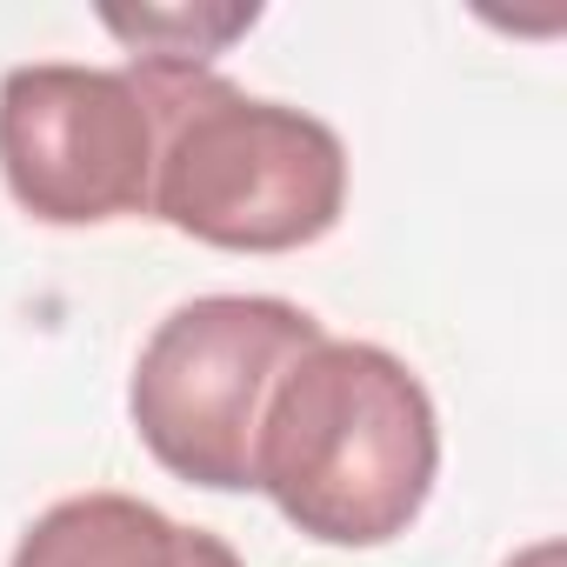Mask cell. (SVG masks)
<instances>
[{"mask_svg": "<svg viewBox=\"0 0 567 567\" xmlns=\"http://www.w3.org/2000/svg\"><path fill=\"white\" fill-rule=\"evenodd\" d=\"M161 68L154 207L174 234L227 254H295L348 207V147L328 121L254 101L214 68Z\"/></svg>", "mask_w": 567, "mask_h": 567, "instance_id": "obj_2", "label": "cell"}, {"mask_svg": "<svg viewBox=\"0 0 567 567\" xmlns=\"http://www.w3.org/2000/svg\"><path fill=\"white\" fill-rule=\"evenodd\" d=\"M134 61H181V68H207L234 34H247L260 21V8H227V14H194V8H167V14H101Z\"/></svg>", "mask_w": 567, "mask_h": 567, "instance_id": "obj_6", "label": "cell"}, {"mask_svg": "<svg viewBox=\"0 0 567 567\" xmlns=\"http://www.w3.org/2000/svg\"><path fill=\"white\" fill-rule=\"evenodd\" d=\"M8 567H247L220 534L187 527L134 494L54 501L14 547Z\"/></svg>", "mask_w": 567, "mask_h": 567, "instance_id": "obj_5", "label": "cell"}, {"mask_svg": "<svg viewBox=\"0 0 567 567\" xmlns=\"http://www.w3.org/2000/svg\"><path fill=\"white\" fill-rule=\"evenodd\" d=\"M161 68L34 61L0 81V181L48 227H101L154 207Z\"/></svg>", "mask_w": 567, "mask_h": 567, "instance_id": "obj_4", "label": "cell"}, {"mask_svg": "<svg viewBox=\"0 0 567 567\" xmlns=\"http://www.w3.org/2000/svg\"><path fill=\"white\" fill-rule=\"evenodd\" d=\"M441 474V421L421 374L374 341H315L280 368L254 487L328 547H381L408 534Z\"/></svg>", "mask_w": 567, "mask_h": 567, "instance_id": "obj_1", "label": "cell"}, {"mask_svg": "<svg viewBox=\"0 0 567 567\" xmlns=\"http://www.w3.org/2000/svg\"><path fill=\"white\" fill-rule=\"evenodd\" d=\"M507 567H567V554H560V540H534V547H520Z\"/></svg>", "mask_w": 567, "mask_h": 567, "instance_id": "obj_7", "label": "cell"}, {"mask_svg": "<svg viewBox=\"0 0 567 567\" xmlns=\"http://www.w3.org/2000/svg\"><path fill=\"white\" fill-rule=\"evenodd\" d=\"M321 341V321L274 295H200L174 308L127 381L141 447L187 487H254L260 408L295 354Z\"/></svg>", "mask_w": 567, "mask_h": 567, "instance_id": "obj_3", "label": "cell"}]
</instances>
